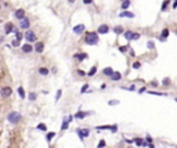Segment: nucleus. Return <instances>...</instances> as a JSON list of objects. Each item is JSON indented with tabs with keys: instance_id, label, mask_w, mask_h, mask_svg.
Masks as SVG:
<instances>
[{
	"instance_id": "nucleus-1",
	"label": "nucleus",
	"mask_w": 177,
	"mask_h": 148,
	"mask_svg": "<svg viewBox=\"0 0 177 148\" xmlns=\"http://www.w3.org/2000/svg\"><path fill=\"white\" fill-rule=\"evenodd\" d=\"M84 42L87 43L88 46H96L100 42V36H98V32H88L84 37Z\"/></svg>"
},
{
	"instance_id": "nucleus-2",
	"label": "nucleus",
	"mask_w": 177,
	"mask_h": 148,
	"mask_svg": "<svg viewBox=\"0 0 177 148\" xmlns=\"http://www.w3.org/2000/svg\"><path fill=\"white\" fill-rule=\"evenodd\" d=\"M7 119H8V122L11 125H17L19 120H21V114H18V112H10L7 115Z\"/></svg>"
},
{
	"instance_id": "nucleus-3",
	"label": "nucleus",
	"mask_w": 177,
	"mask_h": 148,
	"mask_svg": "<svg viewBox=\"0 0 177 148\" xmlns=\"http://www.w3.org/2000/svg\"><path fill=\"white\" fill-rule=\"evenodd\" d=\"M25 39H26V42L28 43H33V42L37 40V36H36V33L33 32V31H26V33H25Z\"/></svg>"
},
{
	"instance_id": "nucleus-4",
	"label": "nucleus",
	"mask_w": 177,
	"mask_h": 148,
	"mask_svg": "<svg viewBox=\"0 0 177 148\" xmlns=\"http://www.w3.org/2000/svg\"><path fill=\"white\" fill-rule=\"evenodd\" d=\"M76 133H78V136L80 137V140H83L84 137H88V136H90V129H82V127H79V129H76Z\"/></svg>"
},
{
	"instance_id": "nucleus-5",
	"label": "nucleus",
	"mask_w": 177,
	"mask_h": 148,
	"mask_svg": "<svg viewBox=\"0 0 177 148\" xmlns=\"http://www.w3.org/2000/svg\"><path fill=\"white\" fill-rule=\"evenodd\" d=\"M29 26H31V19L28 17H25L19 21V28L21 29H29Z\"/></svg>"
},
{
	"instance_id": "nucleus-6",
	"label": "nucleus",
	"mask_w": 177,
	"mask_h": 148,
	"mask_svg": "<svg viewBox=\"0 0 177 148\" xmlns=\"http://www.w3.org/2000/svg\"><path fill=\"white\" fill-rule=\"evenodd\" d=\"M21 50H22V53H25V54H29V53H32L33 50H35V46H32L31 43H26V44H22V46H21Z\"/></svg>"
},
{
	"instance_id": "nucleus-7",
	"label": "nucleus",
	"mask_w": 177,
	"mask_h": 148,
	"mask_svg": "<svg viewBox=\"0 0 177 148\" xmlns=\"http://www.w3.org/2000/svg\"><path fill=\"white\" fill-rule=\"evenodd\" d=\"M97 32H98V35H107V33L109 32V26L107 24H102L98 26V29H97Z\"/></svg>"
},
{
	"instance_id": "nucleus-8",
	"label": "nucleus",
	"mask_w": 177,
	"mask_h": 148,
	"mask_svg": "<svg viewBox=\"0 0 177 148\" xmlns=\"http://www.w3.org/2000/svg\"><path fill=\"white\" fill-rule=\"evenodd\" d=\"M35 51L39 53V54H42V53L44 51V43H43V42H36V43H35Z\"/></svg>"
},
{
	"instance_id": "nucleus-9",
	"label": "nucleus",
	"mask_w": 177,
	"mask_h": 148,
	"mask_svg": "<svg viewBox=\"0 0 177 148\" xmlns=\"http://www.w3.org/2000/svg\"><path fill=\"white\" fill-rule=\"evenodd\" d=\"M14 17H15L17 19H22V18H25V10L24 8H18V10H15V13H14Z\"/></svg>"
},
{
	"instance_id": "nucleus-10",
	"label": "nucleus",
	"mask_w": 177,
	"mask_h": 148,
	"mask_svg": "<svg viewBox=\"0 0 177 148\" xmlns=\"http://www.w3.org/2000/svg\"><path fill=\"white\" fill-rule=\"evenodd\" d=\"M13 94V90H11V87H8V86H6V87H3L1 89V96L4 97V98H7V97H10Z\"/></svg>"
},
{
	"instance_id": "nucleus-11",
	"label": "nucleus",
	"mask_w": 177,
	"mask_h": 148,
	"mask_svg": "<svg viewBox=\"0 0 177 148\" xmlns=\"http://www.w3.org/2000/svg\"><path fill=\"white\" fill-rule=\"evenodd\" d=\"M84 29H86V26H84L83 24H79V25H76V26H73V32L78 33V35L83 33V32H84Z\"/></svg>"
},
{
	"instance_id": "nucleus-12",
	"label": "nucleus",
	"mask_w": 177,
	"mask_h": 148,
	"mask_svg": "<svg viewBox=\"0 0 177 148\" xmlns=\"http://www.w3.org/2000/svg\"><path fill=\"white\" fill-rule=\"evenodd\" d=\"M119 17L121 18H134V14L133 13H130V11H126V10H122L121 11V14H119Z\"/></svg>"
},
{
	"instance_id": "nucleus-13",
	"label": "nucleus",
	"mask_w": 177,
	"mask_h": 148,
	"mask_svg": "<svg viewBox=\"0 0 177 148\" xmlns=\"http://www.w3.org/2000/svg\"><path fill=\"white\" fill-rule=\"evenodd\" d=\"M169 29H168V28H163V29H162V32H161V37H159V40L161 42H165L166 40V39H168V36H169Z\"/></svg>"
},
{
	"instance_id": "nucleus-14",
	"label": "nucleus",
	"mask_w": 177,
	"mask_h": 148,
	"mask_svg": "<svg viewBox=\"0 0 177 148\" xmlns=\"http://www.w3.org/2000/svg\"><path fill=\"white\" fill-rule=\"evenodd\" d=\"M14 31V24L13 22H7V24L4 25V33L8 35V33H11Z\"/></svg>"
},
{
	"instance_id": "nucleus-15",
	"label": "nucleus",
	"mask_w": 177,
	"mask_h": 148,
	"mask_svg": "<svg viewBox=\"0 0 177 148\" xmlns=\"http://www.w3.org/2000/svg\"><path fill=\"white\" fill-rule=\"evenodd\" d=\"M87 57H88V56L86 54V53H76V54L73 56V58H75V60H78L79 62H82L84 58H87Z\"/></svg>"
},
{
	"instance_id": "nucleus-16",
	"label": "nucleus",
	"mask_w": 177,
	"mask_h": 148,
	"mask_svg": "<svg viewBox=\"0 0 177 148\" xmlns=\"http://www.w3.org/2000/svg\"><path fill=\"white\" fill-rule=\"evenodd\" d=\"M90 115V112H84V111H78L76 114H75V118L76 119H84L86 116Z\"/></svg>"
},
{
	"instance_id": "nucleus-17",
	"label": "nucleus",
	"mask_w": 177,
	"mask_h": 148,
	"mask_svg": "<svg viewBox=\"0 0 177 148\" xmlns=\"http://www.w3.org/2000/svg\"><path fill=\"white\" fill-rule=\"evenodd\" d=\"M109 78H111V80H113V82H118V80H121V79H122V74H121V72H113Z\"/></svg>"
},
{
	"instance_id": "nucleus-18",
	"label": "nucleus",
	"mask_w": 177,
	"mask_h": 148,
	"mask_svg": "<svg viewBox=\"0 0 177 148\" xmlns=\"http://www.w3.org/2000/svg\"><path fill=\"white\" fill-rule=\"evenodd\" d=\"M130 4H131V1H130V0H123V1H122V4H121V8H122V10H127V8L130 7Z\"/></svg>"
},
{
	"instance_id": "nucleus-19",
	"label": "nucleus",
	"mask_w": 177,
	"mask_h": 148,
	"mask_svg": "<svg viewBox=\"0 0 177 148\" xmlns=\"http://www.w3.org/2000/svg\"><path fill=\"white\" fill-rule=\"evenodd\" d=\"M48 72H50V71H48L46 66H40V68H39V74H40L42 76H47Z\"/></svg>"
},
{
	"instance_id": "nucleus-20",
	"label": "nucleus",
	"mask_w": 177,
	"mask_h": 148,
	"mask_svg": "<svg viewBox=\"0 0 177 148\" xmlns=\"http://www.w3.org/2000/svg\"><path fill=\"white\" fill-rule=\"evenodd\" d=\"M113 72H115V71H113L112 68H109V66H108V68H105V69H102V74H104L105 76H111Z\"/></svg>"
},
{
	"instance_id": "nucleus-21",
	"label": "nucleus",
	"mask_w": 177,
	"mask_h": 148,
	"mask_svg": "<svg viewBox=\"0 0 177 148\" xmlns=\"http://www.w3.org/2000/svg\"><path fill=\"white\" fill-rule=\"evenodd\" d=\"M113 32L116 33V35H122V33H125V31H123V28H122L121 25H118V26H115L112 29Z\"/></svg>"
},
{
	"instance_id": "nucleus-22",
	"label": "nucleus",
	"mask_w": 177,
	"mask_h": 148,
	"mask_svg": "<svg viewBox=\"0 0 177 148\" xmlns=\"http://www.w3.org/2000/svg\"><path fill=\"white\" fill-rule=\"evenodd\" d=\"M123 36H125V39L131 40V39H133V32H131V31H126V32L123 33Z\"/></svg>"
},
{
	"instance_id": "nucleus-23",
	"label": "nucleus",
	"mask_w": 177,
	"mask_h": 148,
	"mask_svg": "<svg viewBox=\"0 0 177 148\" xmlns=\"http://www.w3.org/2000/svg\"><path fill=\"white\" fill-rule=\"evenodd\" d=\"M54 137H56V133H54V132H48L47 134H46V140H47L48 143H50V141L53 140Z\"/></svg>"
},
{
	"instance_id": "nucleus-24",
	"label": "nucleus",
	"mask_w": 177,
	"mask_h": 148,
	"mask_svg": "<svg viewBox=\"0 0 177 148\" xmlns=\"http://www.w3.org/2000/svg\"><path fill=\"white\" fill-rule=\"evenodd\" d=\"M133 143H136L138 147H143V144H144V140H143V139H140V137H136V139H133Z\"/></svg>"
},
{
	"instance_id": "nucleus-25",
	"label": "nucleus",
	"mask_w": 177,
	"mask_h": 148,
	"mask_svg": "<svg viewBox=\"0 0 177 148\" xmlns=\"http://www.w3.org/2000/svg\"><path fill=\"white\" fill-rule=\"evenodd\" d=\"M96 74H97V66L94 65V66H91V68H90V71L87 72V76H94Z\"/></svg>"
},
{
	"instance_id": "nucleus-26",
	"label": "nucleus",
	"mask_w": 177,
	"mask_h": 148,
	"mask_svg": "<svg viewBox=\"0 0 177 148\" xmlns=\"http://www.w3.org/2000/svg\"><path fill=\"white\" fill-rule=\"evenodd\" d=\"M18 96L21 97V98H25V90H24V87H18Z\"/></svg>"
},
{
	"instance_id": "nucleus-27",
	"label": "nucleus",
	"mask_w": 177,
	"mask_h": 148,
	"mask_svg": "<svg viewBox=\"0 0 177 148\" xmlns=\"http://www.w3.org/2000/svg\"><path fill=\"white\" fill-rule=\"evenodd\" d=\"M68 127H69V120L65 119L64 122H62V125H61V130H66Z\"/></svg>"
},
{
	"instance_id": "nucleus-28",
	"label": "nucleus",
	"mask_w": 177,
	"mask_h": 148,
	"mask_svg": "<svg viewBox=\"0 0 177 148\" xmlns=\"http://www.w3.org/2000/svg\"><path fill=\"white\" fill-rule=\"evenodd\" d=\"M130 47L127 46V44H125V46H119V51L121 53H126V51H129Z\"/></svg>"
},
{
	"instance_id": "nucleus-29",
	"label": "nucleus",
	"mask_w": 177,
	"mask_h": 148,
	"mask_svg": "<svg viewBox=\"0 0 177 148\" xmlns=\"http://www.w3.org/2000/svg\"><path fill=\"white\" fill-rule=\"evenodd\" d=\"M169 3H170V0H165L163 3H162V7H161V11H165L166 8H168V6H169Z\"/></svg>"
},
{
	"instance_id": "nucleus-30",
	"label": "nucleus",
	"mask_w": 177,
	"mask_h": 148,
	"mask_svg": "<svg viewBox=\"0 0 177 148\" xmlns=\"http://www.w3.org/2000/svg\"><path fill=\"white\" fill-rule=\"evenodd\" d=\"M37 129L42 130V132H47V126H46L44 123H39L37 125Z\"/></svg>"
},
{
	"instance_id": "nucleus-31",
	"label": "nucleus",
	"mask_w": 177,
	"mask_h": 148,
	"mask_svg": "<svg viewBox=\"0 0 177 148\" xmlns=\"http://www.w3.org/2000/svg\"><path fill=\"white\" fill-rule=\"evenodd\" d=\"M170 79L169 78H165V79H163V80H162V84H163V86H170Z\"/></svg>"
},
{
	"instance_id": "nucleus-32",
	"label": "nucleus",
	"mask_w": 177,
	"mask_h": 148,
	"mask_svg": "<svg viewBox=\"0 0 177 148\" xmlns=\"http://www.w3.org/2000/svg\"><path fill=\"white\" fill-rule=\"evenodd\" d=\"M140 68H141V62H138V61L133 62V69H140Z\"/></svg>"
},
{
	"instance_id": "nucleus-33",
	"label": "nucleus",
	"mask_w": 177,
	"mask_h": 148,
	"mask_svg": "<svg viewBox=\"0 0 177 148\" xmlns=\"http://www.w3.org/2000/svg\"><path fill=\"white\" fill-rule=\"evenodd\" d=\"M22 37H25V35H22V33H19V32L15 33V39H17V40L21 42V40H22Z\"/></svg>"
},
{
	"instance_id": "nucleus-34",
	"label": "nucleus",
	"mask_w": 177,
	"mask_h": 148,
	"mask_svg": "<svg viewBox=\"0 0 177 148\" xmlns=\"http://www.w3.org/2000/svg\"><path fill=\"white\" fill-rule=\"evenodd\" d=\"M147 46H148V49H149V50H154V49H155V43H154V42H151V40L147 43Z\"/></svg>"
},
{
	"instance_id": "nucleus-35",
	"label": "nucleus",
	"mask_w": 177,
	"mask_h": 148,
	"mask_svg": "<svg viewBox=\"0 0 177 148\" xmlns=\"http://www.w3.org/2000/svg\"><path fill=\"white\" fill-rule=\"evenodd\" d=\"M87 90H88V84H83V86H82V89H80V93L83 94V93H86Z\"/></svg>"
},
{
	"instance_id": "nucleus-36",
	"label": "nucleus",
	"mask_w": 177,
	"mask_h": 148,
	"mask_svg": "<svg viewBox=\"0 0 177 148\" xmlns=\"http://www.w3.org/2000/svg\"><path fill=\"white\" fill-rule=\"evenodd\" d=\"M28 97H29V100H31V101H35V100H36V93H29V96H28Z\"/></svg>"
},
{
	"instance_id": "nucleus-37",
	"label": "nucleus",
	"mask_w": 177,
	"mask_h": 148,
	"mask_svg": "<svg viewBox=\"0 0 177 148\" xmlns=\"http://www.w3.org/2000/svg\"><path fill=\"white\" fill-rule=\"evenodd\" d=\"M105 140H100V143H98V145H97V148H104L105 147Z\"/></svg>"
},
{
	"instance_id": "nucleus-38",
	"label": "nucleus",
	"mask_w": 177,
	"mask_h": 148,
	"mask_svg": "<svg viewBox=\"0 0 177 148\" xmlns=\"http://www.w3.org/2000/svg\"><path fill=\"white\" fill-rule=\"evenodd\" d=\"M140 37H141V35H140V33H137V32L133 33V40H138Z\"/></svg>"
},
{
	"instance_id": "nucleus-39",
	"label": "nucleus",
	"mask_w": 177,
	"mask_h": 148,
	"mask_svg": "<svg viewBox=\"0 0 177 148\" xmlns=\"http://www.w3.org/2000/svg\"><path fill=\"white\" fill-rule=\"evenodd\" d=\"M11 46H14V47H18V46H19V40L14 39V40L11 42Z\"/></svg>"
},
{
	"instance_id": "nucleus-40",
	"label": "nucleus",
	"mask_w": 177,
	"mask_h": 148,
	"mask_svg": "<svg viewBox=\"0 0 177 148\" xmlns=\"http://www.w3.org/2000/svg\"><path fill=\"white\" fill-rule=\"evenodd\" d=\"M149 94H155V96H166L165 93H158V91H148Z\"/></svg>"
},
{
	"instance_id": "nucleus-41",
	"label": "nucleus",
	"mask_w": 177,
	"mask_h": 148,
	"mask_svg": "<svg viewBox=\"0 0 177 148\" xmlns=\"http://www.w3.org/2000/svg\"><path fill=\"white\" fill-rule=\"evenodd\" d=\"M108 104H109V105H118V104H119V101H118V100H111Z\"/></svg>"
},
{
	"instance_id": "nucleus-42",
	"label": "nucleus",
	"mask_w": 177,
	"mask_h": 148,
	"mask_svg": "<svg viewBox=\"0 0 177 148\" xmlns=\"http://www.w3.org/2000/svg\"><path fill=\"white\" fill-rule=\"evenodd\" d=\"M61 96H62V90H58V91H57V96H56V100H60V98H61Z\"/></svg>"
},
{
	"instance_id": "nucleus-43",
	"label": "nucleus",
	"mask_w": 177,
	"mask_h": 148,
	"mask_svg": "<svg viewBox=\"0 0 177 148\" xmlns=\"http://www.w3.org/2000/svg\"><path fill=\"white\" fill-rule=\"evenodd\" d=\"M123 89H126V90H130V91H134V90H136V86L133 84V86H130V87H123Z\"/></svg>"
},
{
	"instance_id": "nucleus-44",
	"label": "nucleus",
	"mask_w": 177,
	"mask_h": 148,
	"mask_svg": "<svg viewBox=\"0 0 177 148\" xmlns=\"http://www.w3.org/2000/svg\"><path fill=\"white\" fill-rule=\"evenodd\" d=\"M109 130H111V132H116V130H118V126H116V125H113V126H111V129H109Z\"/></svg>"
},
{
	"instance_id": "nucleus-45",
	"label": "nucleus",
	"mask_w": 177,
	"mask_h": 148,
	"mask_svg": "<svg viewBox=\"0 0 177 148\" xmlns=\"http://www.w3.org/2000/svg\"><path fill=\"white\" fill-rule=\"evenodd\" d=\"M145 141H147L148 144H149V143H152V137H151V136H147V137H145Z\"/></svg>"
},
{
	"instance_id": "nucleus-46",
	"label": "nucleus",
	"mask_w": 177,
	"mask_h": 148,
	"mask_svg": "<svg viewBox=\"0 0 177 148\" xmlns=\"http://www.w3.org/2000/svg\"><path fill=\"white\" fill-rule=\"evenodd\" d=\"M158 84H159V83L156 82V80H152V82H151V86H152V87H156Z\"/></svg>"
},
{
	"instance_id": "nucleus-47",
	"label": "nucleus",
	"mask_w": 177,
	"mask_h": 148,
	"mask_svg": "<svg viewBox=\"0 0 177 148\" xmlns=\"http://www.w3.org/2000/svg\"><path fill=\"white\" fill-rule=\"evenodd\" d=\"M78 75H79V76H84V75H87V74H86V72H83V71H80V69H79V71H78Z\"/></svg>"
},
{
	"instance_id": "nucleus-48",
	"label": "nucleus",
	"mask_w": 177,
	"mask_h": 148,
	"mask_svg": "<svg viewBox=\"0 0 177 148\" xmlns=\"http://www.w3.org/2000/svg\"><path fill=\"white\" fill-rule=\"evenodd\" d=\"M84 4H93V0H83Z\"/></svg>"
},
{
	"instance_id": "nucleus-49",
	"label": "nucleus",
	"mask_w": 177,
	"mask_h": 148,
	"mask_svg": "<svg viewBox=\"0 0 177 148\" xmlns=\"http://www.w3.org/2000/svg\"><path fill=\"white\" fill-rule=\"evenodd\" d=\"M129 53H130V56H131V57H134V56H136V53H134V50H133V49H130Z\"/></svg>"
},
{
	"instance_id": "nucleus-50",
	"label": "nucleus",
	"mask_w": 177,
	"mask_h": 148,
	"mask_svg": "<svg viewBox=\"0 0 177 148\" xmlns=\"http://www.w3.org/2000/svg\"><path fill=\"white\" fill-rule=\"evenodd\" d=\"M144 91H147V89H145V87H141V89L138 90V93H144Z\"/></svg>"
},
{
	"instance_id": "nucleus-51",
	"label": "nucleus",
	"mask_w": 177,
	"mask_h": 148,
	"mask_svg": "<svg viewBox=\"0 0 177 148\" xmlns=\"http://www.w3.org/2000/svg\"><path fill=\"white\" fill-rule=\"evenodd\" d=\"M148 148H155V145H154L152 143H149V144H148Z\"/></svg>"
},
{
	"instance_id": "nucleus-52",
	"label": "nucleus",
	"mask_w": 177,
	"mask_h": 148,
	"mask_svg": "<svg viewBox=\"0 0 177 148\" xmlns=\"http://www.w3.org/2000/svg\"><path fill=\"white\" fill-rule=\"evenodd\" d=\"M173 8H177V0H176V3H173Z\"/></svg>"
},
{
	"instance_id": "nucleus-53",
	"label": "nucleus",
	"mask_w": 177,
	"mask_h": 148,
	"mask_svg": "<svg viewBox=\"0 0 177 148\" xmlns=\"http://www.w3.org/2000/svg\"><path fill=\"white\" fill-rule=\"evenodd\" d=\"M127 148H133V147H127Z\"/></svg>"
},
{
	"instance_id": "nucleus-54",
	"label": "nucleus",
	"mask_w": 177,
	"mask_h": 148,
	"mask_svg": "<svg viewBox=\"0 0 177 148\" xmlns=\"http://www.w3.org/2000/svg\"><path fill=\"white\" fill-rule=\"evenodd\" d=\"M176 102H177V98H176Z\"/></svg>"
},
{
	"instance_id": "nucleus-55",
	"label": "nucleus",
	"mask_w": 177,
	"mask_h": 148,
	"mask_svg": "<svg viewBox=\"0 0 177 148\" xmlns=\"http://www.w3.org/2000/svg\"><path fill=\"white\" fill-rule=\"evenodd\" d=\"M122 1H123V0H122Z\"/></svg>"
}]
</instances>
